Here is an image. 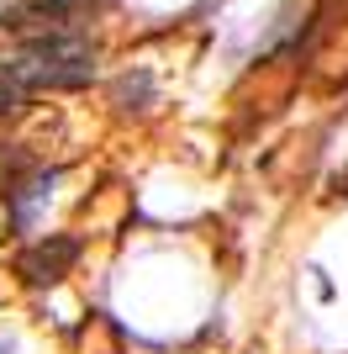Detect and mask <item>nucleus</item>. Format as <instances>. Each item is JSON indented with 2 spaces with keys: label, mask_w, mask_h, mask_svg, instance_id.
Segmentation results:
<instances>
[{
  "label": "nucleus",
  "mask_w": 348,
  "mask_h": 354,
  "mask_svg": "<svg viewBox=\"0 0 348 354\" xmlns=\"http://www.w3.org/2000/svg\"><path fill=\"white\" fill-rule=\"evenodd\" d=\"M11 85L21 95L37 90H79L95 80V43L74 37V32H48V37H27L21 48L0 53Z\"/></svg>",
  "instance_id": "f257e3e1"
},
{
  "label": "nucleus",
  "mask_w": 348,
  "mask_h": 354,
  "mask_svg": "<svg viewBox=\"0 0 348 354\" xmlns=\"http://www.w3.org/2000/svg\"><path fill=\"white\" fill-rule=\"evenodd\" d=\"M74 259H79V238L53 233V238L27 243V249H21V259H16V270H21V281H27V286H53V281H64V275H69Z\"/></svg>",
  "instance_id": "f03ea898"
},
{
  "label": "nucleus",
  "mask_w": 348,
  "mask_h": 354,
  "mask_svg": "<svg viewBox=\"0 0 348 354\" xmlns=\"http://www.w3.org/2000/svg\"><path fill=\"white\" fill-rule=\"evenodd\" d=\"M53 185H58L53 169H37L32 180L16 185V191H11V222H16V227H32V222H37V212L53 201Z\"/></svg>",
  "instance_id": "7ed1b4c3"
},
{
  "label": "nucleus",
  "mask_w": 348,
  "mask_h": 354,
  "mask_svg": "<svg viewBox=\"0 0 348 354\" xmlns=\"http://www.w3.org/2000/svg\"><path fill=\"white\" fill-rule=\"evenodd\" d=\"M27 16H37V0H0V27H21Z\"/></svg>",
  "instance_id": "20e7f679"
},
{
  "label": "nucleus",
  "mask_w": 348,
  "mask_h": 354,
  "mask_svg": "<svg viewBox=\"0 0 348 354\" xmlns=\"http://www.w3.org/2000/svg\"><path fill=\"white\" fill-rule=\"evenodd\" d=\"M21 101H27V95L11 85V74H6V64H0V117H6V111H16Z\"/></svg>",
  "instance_id": "39448f33"
},
{
  "label": "nucleus",
  "mask_w": 348,
  "mask_h": 354,
  "mask_svg": "<svg viewBox=\"0 0 348 354\" xmlns=\"http://www.w3.org/2000/svg\"><path fill=\"white\" fill-rule=\"evenodd\" d=\"M74 6H85V0H37V11H74Z\"/></svg>",
  "instance_id": "423d86ee"
}]
</instances>
